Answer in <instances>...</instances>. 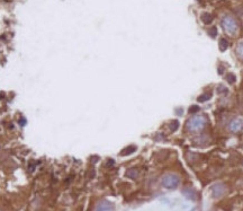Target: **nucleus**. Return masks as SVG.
Returning a JSON list of instances; mask_svg holds the SVG:
<instances>
[{
  "label": "nucleus",
  "instance_id": "obj_1",
  "mask_svg": "<svg viewBox=\"0 0 243 211\" xmlns=\"http://www.w3.org/2000/svg\"><path fill=\"white\" fill-rule=\"evenodd\" d=\"M207 124H208V119L205 115H194L187 121L186 129L189 132H200L207 127Z\"/></svg>",
  "mask_w": 243,
  "mask_h": 211
},
{
  "label": "nucleus",
  "instance_id": "obj_2",
  "mask_svg": "<svg viewBox=\"0 0 243 211\" xmlns=\"http://www.w3.org/2000/svg\"><path fill=\"white\" fill-rule=\"evenodd\" d=\"M161 184L168 190H174L180 184L179 175H177L174 173H167L161 177Z\"/></svg>",
  "mask_w": 243,
  "mask_h": 211
},
{
  "label": "nucleus",
  "instance_id": "obj_3",
  "mask_svg": "<svg viewBox=\"0 0 243 211\" xmlns=\"http://www.w3.org/2000/svg\"><path fill=\"white\" fill-rule=\"evenodd\" d=\"M222 27L224 28V31L230 34V35H234L237 34L239 31V24H237V19L234 18L231 15H226L224 16L222 19Z\"/></svg>",
  "mask_w": 243,
  "mask_h": 211
},
{
  "label": "nucleus",
  "instance_id": "obj_4",
  "mask_svg": "<svg viewBox=\"0 0 243 211\" xmlns=\"http://www.w3.org/2000/svg\"><path fill=\"white\" fill-rule=\"evenodd\" d=\"M115 205L108 200H100L95 207V211H114Z\"/></svg>",
  "mask_w": 243,
  "mask_h": 211
},
{
  "label": "nucleus",
  "instance_id": "obj_5",
  "mask_svg": "<svg viewBox=\"0 0 243 211\" xmlns=\"http://www.w3.org/2000/svg\"><path fill=\"white\" fill-rule=\"evenodd\" d=\"M243 129V120L242 119H233L229 124V130L232 133H239Z\"/></svg>",
  "mask_w": 243,
  "mask_h": 211
},
{
  "label": "nucleus",
  "instance_id": "obj_6",
  "mask_svg": "<svg viewBox=\"0 0 243 211\" xmlns=\"http://www.w3.org/2000/svg\"><path fill=\"white\" fill-rule=\"evenodd\" d=\"M225 191H226L225 185L222 184V183H217V184H215V185L212 187V195H213L214 198H221V197L224 195Z\"/></svg>",
  "mask_w": 243,
  "mask_h": 211
},
{
  "label": "nucleus",
  "instance_id": "obj_7",
  "mask_svg": "<svg viewBox=\"0 0 243 211\" xmlns=\"http://www.w3.org/2000/svg\"><path fill=\"white\" fill-rule=\"evenodd\" d=\"M136 150H137V146H135V145H128V146H126V147H124L122 149L121 153H119V156H122V157H127V156H131V155H133L134 153H136Z\"/></svg>",
  "mask_w": 243,
  "mask_h": 211
},
{
  "label": "nucleus",
  "instance_id": "obj_8",
  "mask_svg": "<svg viewBox=\"0 0 243 211\" xmlns=\"http://www.w3.org/2000/svg\"><path fill=\"white\" fill-rule=\"evenodd\" d=\"M125 176L131 179H137L140 177V171L136 167H129L125 172Z\"/></svg>",
  "mask_w": 243,
  "mask_h": 211
},
{
  "label": "nucleus",
  "instance_id": "obj_9",
  "mask_svg": "<svg viewBox=\"0 0 243 211\" xmlns=\"http://www.w3.org/2000/svg\"><path fill=\"white\" fill-rule=\"evenodd\" d=\"M182 193H184V195H185L187 199H189V200H196V192H195V190H192V189H190V187H187V189H185L184 191H182Z\"/></svg>",
  "mask_w": 243,
  "mask_h": 211
},
{
  "label": "nucleus",
  "instance_id": "obj_10",
  "mask_svg": "<svg viewBox=\"0 0 243 211\" xmlns=\"http://www.w3.org/2000/svg\"><path fill=\"white\" fill-rule=\"evenodd\" d=\"M37 168V161L35 159H31L27 163V171L28 173H34Z\"/></svg>",
  "mask_w": 243,
  "mask_h": 211
},
{
  "label": "nucleus",
  "instance_id": "obj_11",
  "mask_svg": "<svg viewBox=\"0 0 243 211\" xmlns=\"http://www.w3.org/2000/svg\"><path fill=\"white\" fill-rule=\"evenodd\" d=\"M200 19H202V22H203L204 24H211L214 18H213V16H212L211 14L204 13V14H202V16H200Z\"/></svg>",
  "mask_w": 243,
  "mask_h": 211
},
{
  "label": "nucleus",
  "instance_id": "obj_12",
  "mask_svg": "<svg viewBox=\"0 0 243 211\" xmlns=\"http://www.w3.org/2000/svg\"><path fill=\"white\" fill-rule=\"evenodd\" d=\"M180 127V123L178 120H172V121L169 123V130L171 131V132H176L178 129H179Z\"/></svg>",
  "mask_w": 243,
  "mask_h": 211
},
{
  "label": "nucleus",
  "instance_id": "obj_13",
  "mask_svg": "<svg viewBox=\"0 0 243 211\" xmlns=\"http://www.w3.org/2000/svg\"><path fill=\"white\" fill-rule=\"evenodd\" d=\"M218 48L222 52H224L227 48H229V42L226 38H221L219 42H218Z\"/></svg>",
  "mask_w": 243,
  "mask_h": 211
},
{
  "label": "nucleus",
  "instance_id": "obj_14",
  "mask_svg": "<svg viewBox=\"0 0 243 211\" xmlns=\"http://www.w3.org/2000/svg\"><path fill=\"white\" fill-rule=\"evenodd\" d=\"M211 97H212L211 91H209V93H204V94H202L200 96L197 97V101H198L199 103H204V102H207Z\"/></svg>",
  "mask_w": 243,
  "mask_h": 211
},
{
  "label": "nucleus",
  "instance_id": "obj_15",
  "mask_svg": "<svg viewBox=\"0 0 243 211\" xmlns=\"http://www.w3.org/2000/svg\"><path fill=\"white\" fill-rule=\"evenodd\" d=\"M17 123H18V125H19V127L24 128V127L27 125V119H26L24 115H20L19 117L17 119Z\"/></svg>",
  "mask_w": 243,
  "mask_h": 211
},
{
  "label": "nucleus",
  "instance_id": "obj_16",
  "mask_svg": "<svg viewBox=\"0 0 243 211\" xmlns=\"http://www.w3.org/2000/svg\"><path fill=\"white\" fill-rule=\"evenodd\" d=\"M237 57L240 58V59L243 61V41L241 42V43H239V45H237Z\"/></svg>",
  "mask_w": 243,
  "mask_h": 211
},
{
  "label": "nucleus",
  "instance_id": "obj_17",
  "mask_svg": "<svg viewBox=\"0 0 243 211\" xmlns=\"http://www.w3.org/2000/svg\"><path fill=\"white\" fill-rule=\"evenodd\" d=\"M235 80H237V78H235V75L234 73H232V72H230V73H226V81L229 84H234L235 83Z\"/></svg>",
  "mask_w": 243,
  "mask_h": 211
},
{
  "label": "nucleus",
  "instance_id": "obj_18",
  "mask_svg": "<svg viewBox=\"0 0 243 211\" xmlns=\"http://www.w3.org/2000/svg\"><path fill=\"white\" fill-rule=\"evenodd\" d=\"M199 106L198 105H192L190 107H189V109H188V112H189V114H197L199 112Z\"/></svg>",
  "mask_w": 243,
  "mask_h": 211
},
{
  "label": "nucleus",
  "instance_id": "obj_19",
  "mask_svg": "<svg viewBox=\"0 0 243 211\" xmlns=\"http://www.w3.org/2000/svg\"><path fill=\"white\" fill-rule=\"evenodd\" d=\"M217 93L221 95H225V94H227V88L224 87L223 85H219L217 87Z\"/></svg>",
  "mask_w": 243,
  "mask_h": 211
},
{
  "label": "nucleus",
  "instance_id": "obj_20",
  "mask_svg": "<svg viewBox=\"0 0 243 211\" xmlns=\"http://www.w3.org/2000/svg\"><path fill=\"white\" fill-rule=\"evenodd\" d=\"M216 34H217V28L216 27H212V28L208 30V35H211L212 37H215Z\"/></svg>",
  "mask_w": 243,
  "mask_h": 211
},
{
  "label": "nucleus",
  "instance_id": "obj_21",
  "mask_svg": "<svg viewBox=\"0 0 243 211\" xmlns=\"http://www.w3.org/2000/svg\"><path fill=\"white\" fill-rule=\"evenodd\" d=\"M114 165H115V160L113 159V158H108L107 161H106V166L107 167H113Z\"/></svg>",
  "mask_w": 243,
  "mask_h": 211
},
{
  "label": "nucleus",
  "instance_id": "obj_22",
  "mask_svg": "<svg viewBox=\"0 0 243 211\" xmlns=\"http://www.w3.org/2000/svg\"><path fill=\"white\" fill-rule=\"evenodd\" d=\"M98 160H99V156H91V157H90V161H91L92 164L98 163Z\"/></svg>",
  "mask_w": 243,
  "mask_h": 211
},
{
  "label": "nucleus",
  "instance_id": "obj_23",
  "mask_svg": "<svg viewBox=\"0 0 243 211\" xmlns=\"http://www.w3.org/2000/svg\"><path fill=\"white\" fill-rule=\"evenodd\" d=\"M176 113H177V115H181L182 114V109H176Z\"/></svg>",
  "mask_w": 243,
  "mask_h": 211
}]
</instances>
